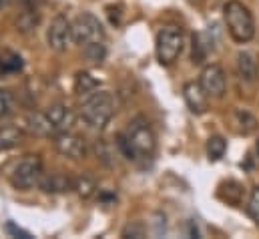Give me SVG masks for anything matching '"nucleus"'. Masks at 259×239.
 <instances>
[{
	"instance_id": "nucleus-29",
	"label": "nucleus",
	"mask_w": 259,
	"mask_h": 239,
	"mask_svg": "<svg viewBox=\"0 0 259 239\" xmlns=\"http://www.w3.org/2000/svg\"><path fill=\"white\" fill-rule=\"evenodd\" d=\"M4 4H6V0H0V8H2V6H4Z\"/></svg>"
},
{
	"instance_id": "nucleus-25",
	"label": "nucleus",
	"mask_w": 259,
	"mask_h": 239,
	"mask_svg": "<svg viewBox=\"0 0 259 239\" xmlns=\"http://www.w3.org/2000/svg\"><path fill=\"white\" fill-rule=\"evenodd\" d=\"M12 93L8 89H0V119L12 111Z\"/></svg>"
},
{
	"instance_id": "nucleus-8",
	"label": "nucleus",
	"mask_w": 259,
	"mask_h": 239,
	"mask_svg": "<svg viewBox=\"0 0 259 239\" xmlns=\"http://www.w3.org/2000/svg\"><path fill=\"white\" fill-rule=\"evenodd\" d=\"M199 83L201 87L205 89V93L213 99H221L227 91V78H225V70L223 66L211 62V64H205L203 70H201V76H199Z\"/></svg>"
},
{
	"instance_id": "nucleus-28",
	"label": "nucleus",
	"mask_w": 259,
	"mask_h": 239,
	"mask_svg": "<svg viewBox=\"0 0 259 239\" xmlns=\"http://www.w3.org/2000/svg\"><path fill=\"white\" fill-rule=\"evenodd\" d=\"M6 229L12 233V235H16V237H22V239H30V233H26V231H22V229H18L14 223H8L6 225Z\"/></svg>"
},
{
	"instance_id": "nucleus-4",
	"label": "nucleus",
	"mask_w": 259,
	"mask_h": 239,
	"mask_svg": "<svg viewBox=\"0 0 259 239\" xmlns=\"http://www.w3.org/2000/svg\"><path fill=\"white\" fill-rule=\"evenodd\" d=\"M185 47V36L183 30L175 24H167L157 32L155 41V51H157V60L165 66L173 64L175 60L181 57Z\"/></svg>"
},
{
	"instance_id": "nucleus-11",
	"label": "nucleus",
	"mask_w": 259,
	"mask_h": 239,
	"mask_svg": "<svg viewBox=\"0 0 259 239\" xmlns=\"http://www.w3.org/2000/svg\"><path fill=\"white\" fill-rule=\"evenodd\" d=\"M237 74L243 83H257L259 78V59L251 51H241L237 55Z\"/></svg>"
},
{
	"instance_id": "nucleus-16",
	"label": "nucleus",
	"mask_w": 259,
	"mask_h": 239,
	"mask_svg": "<svg viewBox=\"0 0 259 239\" xmlns=\"http://www.w3.org/2000/svg\"><path fill=\"white\" fill-rule=\"evenodd\" d=\"M97 89H99V81H97L89 70L76 72V76H74V93H76V95L84 97V95H89V93H93V91H97Z\"/></svg>"
},
{
	"instance_id": "nucleus-21",
	"label": "nucleus",
	"mask_w": 259,
	"mask_h": 239,
	"mask_svg": "<svg viewBox=\"0 0 259 239\" xmlns=\"http://www.w3.org/2000/svg\"><path fill=\"white\" fill-rule=\"evenodd\" d=\"M74 191L78 193L80 199H91L97 193V183L91 177H78L74 179Z\"/></svg>"
},
{
	"instance_id": "nucleus-2",
	"label": "nucleus",
	"mask_w": 259,
	"mask_h": 239,
	"mask_svg": "<svg viewBox=\"0 0 259 239\" xmlns=\"http://www.w3.org/2000/svg\"><path fill=\"white\" fill-rule=\"evenodd\" d=\"M80 119L84 121L87 127L95 129V131H103L115 115V99L111 93L107 91H93L89 95L82 97L80 103V111H78Z\"/></svg>"
},
{
	"instance_id": "nucleus-6",
	"label": "nucleus",
	"mask_w": 259,
	"mask_h": 239,
	"mask_svg": "<svg viewBox=\"0 0 259 239\" xmlns=\"http://www.w3.org/2000/svg\"><path fill=\"white\" fill-rule=\"evenodd\" d=\"M72 36H74V43L80 47H87L93 43H105V28L95 14L82 12L72 20Z\"/></svg>"
},
{
	"instance_id": "nucleus-3",
	"label": "nucleus",
	"mask_w": 259,
	"mask_h": 239,
	"mask_svg": "<svg viewBox=\"0 0 259 239\" xmlns=\"http://www.w3.org/2000/svg\"><path fill=\"white\" fill-rule=\"evenodd\" d=\"M223 18H225V26L231 34V38L239 45L249 43L255 36V20L251 10L239 2V0H229L223 6Z\"/></svg>"
},
{
	"instance_id": "nucleus-17",
	"label": "nucleus",
	"mask_w": 259,
	"mask_h": 239,
	"mask_svg": "<svg viewBox=\"0 0 259 239\" xmlns=\"http://www.w3.org/2000/svg\"><path fill=\"white\" fill-rule=\"evenodd\" d=\"M22 59L20 55L12 53V51H2L0 53V74H12L22 70Z\"/></svg>"
},
{
	"instance_id": "nucleus-18",
	"label": "nucleus",
	"mask_w": 259,
	"mask_h": 239,
	"mask_svg": "<svg viewBox=\"0 0 259 239\" xmlns=\"http://www.w3.org/2000/svg\"><path fill=\"white\" fill-rule=\"evenodd\" d=\"M38 22H40V12L36 8H26V10H22L18 14L16 26H18L20 32H30V30H34L38 26Z\"/></svg>"
},
{
	"instance_id": "nucleus-15",
	"label": "nucleus",
	"mask_w": 259,
	"mask_h": 239,
	"mask_svg": "<svg viewBox=\"0 0 259 239\" xmlns=\"http://www.w3.org/2000/svg\"><path fill=\"white\" fill-rule=\"evenodd\" d=\"M24 139V131L16 125H2L0 127V153L2 151H10L14 147H18Z\"/></svg>"
},
{
	"instance_id": "nucleus-5",
	"label": "nucleus",
	"mask_w": 259,
	"mask_h": 239,
	"mask_svg": "<svg viewBox=\"0 0 259 239\" xmlns=\"http://www.w3.org/2000/svg\"><path fill=\"white\" fill-rule=\"evenodd\" d=\"M45 175L42 171V161L38 155H26L12 171L10 175V183L14 189L18 191H28L34 185H38L40 177Z\"/></svg>"
},
{
	"instance_id": "nucleus-24",
	"label": "nucleus",
	"mask_w": 259,
	"mask_h": 239,
	"mask_svg": "<svg viewBox=\"0 0 259 239\" xmlns=\"http://www.w3.org/2000/svg\"><path fill=\"white\" fill-rule=\"evenodd\" d=\"M145 233H147V229H145V225L139 223V221H133V223H129V225L121 231L123 237H135V239L145 237Z\"/></svg>"
},
{
	"instance_id": "nucleus-10",
	"label": "nucleus",
	"mask_w": 259,
	"mask_h": 239,
	"mask_svg": "<svg viewBox=\"0 0 259 239\" xmlns=\"http://www.w3.org/2000/svg\"><path fill=\"white\" fill-rule=\"evenodd\" d=\"M183 97H185V103H187V109L193 113V115H205L207 109H209V103H207V93L205 89L201 87V83H185L183 87Z\"/></svg>"
},
{
	"instance_id": "nucleus-13",
	"label": "nucleus",
	"mask_w": 259,
	"mask_h": 239,
	"mask_svg": "<svg viewBox=\"0 0 259 239\" xmlns=\"http://www.w3.org/2000/svg\"><path fill=\"white\" fill-rule=\"evenodd\" d=\"M45 113H47V117L51 119V123H53V127H55L57 133L70 131L72 125H74V113H72V109H68V107L63 105V103H55V105H51Z\"/></svg>"
},
{
	"instance_id": "nucleus-22",
	"label": "nucleus",
	"mask_w": 259,
	"mask_h": 239,
	"mask_svg": "<svg viewBox=\"0 0 259 239\" xmlns=\"http://www.w3.org/2000/svg\"><path fill=\"white\" fill-rule=\"evenodd\" d=\"M237 121H239V129L243 135H251L257 129V119L245 111H237Z\"/></svg>"
},
{
	"instance_id": "nucleus-19",
	"label": "nucleus",
	"mask_w": 259,
	"mask_h": 239,
	"mask_svg": "<svg viewBox=\"0 0 259 239\" xmlns=\"http://www.w3.org/2000/svg\"><path fill=\"white\" fill-rule=\"evenodd\" d=\"M205 149H207L209 161H219V159H223V155L227 151V141L221 135H213V137L207 139V147Z\"/></svg>"
},
{
	"instance_id": "nucleus-23",
	"label": "nucleus",
	"mask_w": 259,
	"mask_h": 239,
	"mask_svg": "<svg viewBox=\"0 0 259 239\" xmlns=\"http://www.w3.org/2000/svg\"><path fill=\"white\" fill-rule=\"evenodd\" d=\"M205 57H207V47L203 43V36L201 34H193V53H191V59H193V62L201 64L205 60Z\"/></svg>"
},
{
	"instance_id": "nucleus-27",
	"label": "nucleus",
	"mask_w": 259,
	"mask_h": 239,
	"mask_svg": "<svg viewBox=\"0 0 259 239\" xmlns=\"http://www.w3.org/2000/svg\"><path fill=\"white\" fill-rule=\"evenodd\" d=\"M95 153H97V159H101L105 165H111L113 163L111 161V151H109V147H107L105 141H97L95 143Z\"/></svg>"
},
{
	"instance_id": "nucleus-9",
	"label": "nucleus",
	"mask_w": 259,
	"mask_h": 239,
	"mask_svg": "<svg viewBox=\"0 0 259 239\" xmlns=\"http://www.w3.org/2000/svg\"><path fill=\"white\" fill-rule=\"evenodd\" d=\"M53 143H55V149L68 159H84L87 153H89V147H87V141L70 131H63V133H57L53 137Z\"/></svg>"
},
{
	"instance_id": "nucleus-14",
	"label": "nucleus",
	"mask_w": 259,
	"mask_h": 239,
	"mask_svg": "<svg viewBox=\"0 0 259 239\" xmlns=\"http://www.w3.org/2000/svg\"><path fill=\"white\" fill-rule=\"evenodd\" d=\"M26 125H28V131H30L32 135H36V137H55V135H57L53 123L47 117V113H40V111L28 113Z\"/></svg>"
},
{
	"instance_id": "nucleus-7",
	"label": "nucleus",
	"mask_w": 259,
	"mask_h": 239,
	"mask_svg": "<svg viewBox=\"0 0 259 239\" xmlns=\"http://www.w3.org/2000/svg\"><path fill=\"white\" fill-rule=\"evenodd\" d=\"M47 43L55 53H65L66 49L74 43L72 36V22L65 14H59L53 18L49 30H47Z\"/></svg>"
},
{
	"instance_id": "nucleus-1",
	"label": "nucleus",
	"mask_w": 259,
	"mask_h": 239,
	"mask_svg": "<svg viewBox=\"0 0 259 239\" xmlns=\"http://www.w3.org/2000/svg\"><path fill=\"white\" fill-rule=\"evenodd\" d=\"M119 149L125 153V157L135 163H147L155 157L157 151V137L149 125V121L143 117L129 121L125 133L117 137Z\"/></svg>"
},
{
	"instance_id": "nucleus-30",
	"label": "nucleus",
	"mask_w": 259,
	"mask_h": 239,
	"mask_svg": "<svg viewBox=\"0 0 259 239\" xmlns=\"http://www.w3.org/2000/svg\"><path fill=\"white\" fill-rule=\"evenodd\" d=\"M257 155H259V141H257Z\"/></svg>"
},
{
	"instance_id": "nucleus-20",
	"label": "nucleus",
	"mask_w": 259,
	"mask_h": 239,
	"mask_svg": "<svg viewBox=\"0 0 259 239\" xmlns=\"http://www.w3.org/2000/svg\"><path fill=\"white\" fill-rule=\"evenodd\" d=\"M82 57L93 62V64H101L103 60L107 59V49L103 43H93V45H87L82 47Z\"/></svg>"
},
{
	"instance_id": "nucleus-26",
	"label": "nucleus",
	"mask_w": 259,
	"mask_h": 239,
	"mask_svg": "<svg viewBox=\"0 0 259 239\" xmlns=\"http://www.w3.org/2000/svg\"><path fill=\"white\" fill-rule=\"evenodd\" d=\"M247 213H249V217H251V219L259 225V187L253 189V193H251V197H249Z\"/></svg>"
},
{
	"instance_id": "nucleus-12",
	"label": "nucleus",
	"mask_w": 259,
	"mask_h": 239,
	"mask_svg": "<svg viewBox=\"0 0 259 239\" xmlns=\"http://www.w3.org/2000/svg\"><path fill=\"white\" fill-rule=\"evenodd\" d=\"M38 187L45 193H66V191L74 189V179L68 177L63 171H55V173L42 175L40 181H38Z\"/></svg>"
}]
</instances>
